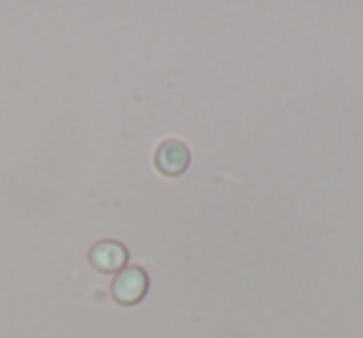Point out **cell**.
Masks as SVG:
<instances>
[{
	"mask_svg": "<svg viewBox=\"0 0 363 338\" xmlns=\"http://www.w3.org/2000/svg\"><path fill=\"white\" fill-rule=\"evenodd\" d=\"M147 288H150V278H147L145 269L125 266L112 281L110 293L120 306H135L147 296Z\"/></svg>",
	"mask_w": 363,
	"mask_h": 338,
	"instance_id": "cell-1",
	"label": "cell"
},
{
	"mask_svg": "<svg viewBox=\"0 0 363 338\" xmlns=\"http://www.w3.org/2000/svg\"><path fill=\"white\" fill-rule=\"evenodd\" d=\"M127 259H130L127 247L120 242H112V239L97 242L95 247L87 252V261H90V266L100 274H120L122 269L127 266Z\"/></svg>",
	"mask_w": 363,
	"mask_h": 338,
	"instance_id": "cell-3",
	"label": "cell"
},
{
	"mask_svg": "<svg viewBox=\"0 0 363 338\" xmlns=\"http://www.w3.org/2000/svg\"><path fill=\"white\" fill-rule=\"evenodd\" d=\"M189 162H192V152L179 140L160 142V147L155 152V167L162 177H182L187 172Z\"/></svg>",
	"mask_w": 363,
	"mask_h": 338,
	"instance_id": "cell-2",
	"label": "cell"
}]
</instances>
